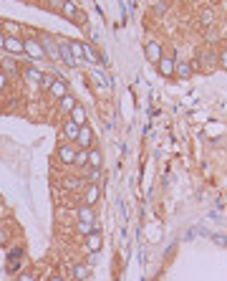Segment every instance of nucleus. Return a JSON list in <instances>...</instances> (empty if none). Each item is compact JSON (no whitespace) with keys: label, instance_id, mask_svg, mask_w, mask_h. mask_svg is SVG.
Instances as JSON below:
<instances>
[{"label":"nucleus","instance_id":"nucleus-1","mask_svg":"<svg viewBox=\"0 0 227 281\" xmlns=\"http://www.w3.org/2000/svg\"><path fill=\"white\" fill-rule=\"evenodd\" d=\"M194 61V71H199V74H212L215 69H220L217 66V56L212 53V51H202L197 58H192Z\"/></svg>","mask_w":227,"mask_h":281},{"label":"nucleus","instance_id":"nucleus-2","mask_svg":"<svg viewBox=\"0 0 227 281\" xmlns=\"http://www.w3.org/2000/svg\"><path fill=\"white\" fill-rule=\"evenodd\" d=\"M76 152H78V149L74 147V142H63V144H58V149H56V157H58L61 165L71 167V165L76 162Z\"/></svg>","mask_w":227,"mask_h":281},{"label":"nucleus","instance_id":"nucleus-3","mask_svg":"<svg viewBox=\"0 0 227 281\" xmlns=\"http://www.w3.org/2000/svg\"><path fill=\"white\" fill-rule=\"evenodd\" d=\"M23 48H26V56H31V58H36V61L48 58V56H45V51H43V46H40V41L33 38V36L23 38Z\"/></svg>","mask_w":227,"mask_h":281},{"label":"nucleus","instance_id":"nucleus-4","mask_svg":"<svg viewBox=\"0 0 227 281\" xmlns=\"http://www.w3.org/2000/svg\"><path fill=\"white\" fill-rule=\"evenodd\" d=\"M156 71H159V76H164V79H174V71H177V58H174V53H172V56L164 53L162 58H159Z\"/></svg>","mask_w":227,"mask_h":281},{"label":"nucleus","instance_id":"nucleus-5","mask_svg":"<svg viewBox=\"0 0 227 281\" xmlns=\"http://www.w3.org/2000/svg\"><path fill=\"white\" fill-rule=\"evenodd\" d=\"M83 248L88 253H99L104 248V238H101V233L99 231H91L88 235H83Z\"/></svg>","mask_w":227,"mask_h":281},{"label":"nucleus","instance_id":"nucleus-6","mask_svg":"<svg viewBox=\"0 0 227 281\" xmlns=\"http://www.w3.org/2000/svg\"><path fill=\"white\" fill-rule=\"evenodd\" d=\"M144 56H147V61H151V63H159V58L164 56V51H162V43L159 41H147L144 43Z\"/></svg>","mask_w":227,"mask_h":281},{"label":"nucleus","instance_id":"nucleus-7","mask_svg":"<svg viewBox=\"0 0 227 281\" xmlns=\"http://www.w3.org/2000/svg\"><path fill=\"white\" fill-rule=\"evenodd\" d=\"M20 76H23V81H26L28 86L38 89V86H40V79H43V71H38L36 66H26V69H20Z\"/></svg>","mask_w":227,"mask_h":281},{"label":"nucleus","instance_id":"nucleus-8","mask_svg":"<svg viewBox=\"0 0 227 281\" xmlns=\"http://www.w3.org/2000/svg\"><path fill=\"white\" fill-rule=\"evenodd\" d=\"M99 198H101V187H99L96 183H88V185L83 187V198H81V203H83V205H96Z\"/></svg>","mask_w":227,"mask_h":281},{"label":"nucleus","instance_id":"nucleus-9","mask_svg":"<svg viewBox=\"0 0 227 281\" xmlns=\"http://www.w3.org/2000/svg\"><path fill=\"white\" fill-rule=\"evenodd\" d=\"M192 74H194V61H192V58H187V61H177V71H174V76H177L179 81H189Z\"/></svg>","mask_w":227,"mask_h":281},{"label":"nucleus","instance_id":"nucleus-10","mask_svg":"<svg viewBox=\"0 0 227 281\" xmlns=\"http://www.w3.org/2000/svg\"><path fill=\"white\" fill-rule=\"evenodd\" d=\"M76 144H78V149H91L94 147V129H91L88 124L81 127V132L76 137Z\"/></svg>","mask_w":227,"mask_h":281},{"label":"nucleus","instance_id":"nucleus-11","mask_svg":"<svg viewBox=\"0 0 227 281\" xmlns=\"http://www.w3.org/2000/svg\"><path fill=\"white\" fill-rule=\"evenodd\" d=\"M78 132H81V124H76L74 119H66V122H63L61 135H63V140H66V142H76Z\"/></svg>","mask_w":227,"mask_h":281},{"label":"nucleus","instance_id":"nucleus-12","mask_svg":"<svg viewBox=\"0 0 227 281\" xmlns=\"http://www.w3.org/2000/svg\"><path fill=\"white\" fill-rule=\"evenodd\" d=\"M76 218H78V223H91V226H96V213H94V205H78ZM96 228H99V226H96Z\"/></svg>","mask_w":227,"mask_h":281},{"label":"nucleus","instance_id":"nucleus-13","mask_svg":"<svg viewBox=\"0 0 227 281\" xmlns=\"http://www.w3.org/2000/svg\"><path fill=\"white\" fill-rule=\"evenodd\" d=\"M10 56H20V53H26V48H23V38L20 36H8L5 38V48Z\"/></svg>","mask_w":227,"mask_h":281},{"label":"nucleus","instance_id":"nucleus-14","mask_svg":"<svg viewBox=\"0 0 227 281\" xmlns=\"http://www.w3.org/2000/svg\"><path fill=\"white\" fill-rule=\"evenodd\" d=\"M58 56L68 63V66H81V61H76V56L71 53V46H68V41H58Z\"/></svg>","mask_w":227,"mask_h":281},{"label":"nucleus","instance_id":"nucleus-15","mask_svg":"<svg viewBox=\"0 0 227 281\" xmlns=\"http://www.w3.org/2000/svg\"><path fill=\"white\" fill-rule=\"evenodd\" d=\"M58 13H61L63 18H68V20H76V18H78V13H81V8L74 3V0H63L61 8H58Z\"/></svg>","mask_w":227,"mask_h":281},{"label":"nucleus","instance_id":"nucleus-16","mask_svg":"<svg viewBox=\"0 0 227 281\" xmlns=\"http://www.w3.org/2000/svg\"><path fill=\"white\" fill-rule=\"evenodd\" d=\"M38 41H40L45 56H48V58H58V41H53L51 36H43V38H38Z\"/></svg>","mask_w":227,"mask_h":281},{"label":"nucleus","instance_id":"nucleus-17","mask_svg":"<svg viewBox=\"0 0 227 281\" xmlns=\"http://www.w3.org/2000/svg\"><path fill=\"white\" fill-rule=\"evenodd\" d=\"M76 104H78V101H76V96H71V94H66V96H63V99L58 101V114L68 119V114L74 112V106H76Z\"/></svg>","mask_w":227,"mask_h":281},{"label":"nucleus","instance_id":"nucleus-18","mask_svg":"<svg viewBox=\"0 0 227 281\" xmlns=\"http://www.w3.org/2000/svg\"><path fill=\"white\" fill-rule=\"evenodd\" d=\"M66 94H68L66 81H63V79H56V81H53V86H51V92H48V96H51L53 101H61Z\"/></svg>","mask_w":227,"mask_h":281},{"label":"nucleus","instance_id":"nucleus-19","mask_svg":"<svg viewBox=\"0 0 227 281\" xmlns=\"http://www.w3.org/2000/svg\"><path fill=\"white\" fill-rule=\"evenodd\" d=\"M0 71H3L8 79H15L18 74H20V69H18V63L13 61V58H5V61H0Z\"/></svg>","mask_w":227,"mask_h":281},{"label":"nucleus","instance_id":"nucleus-20","mask_svg":"<svg viewBox=\"0 0 227 281\" xmlns=\"http://www.w3.org/2000/svg\"><path fill=\"white\" fill-rule=\"evenodd\" d=\"M68 119H74L76 124H81V127H83V124L88 122V114H86V109H83V104H76V106H74V112L68 114Z\"/></svg>","mask_w":227,"mask_h":281},{"label":"nucleus","instance_id":"nucleus-21","mask_svg":"<svg viewBox=\"0 0 227 281\" xmlns=\"http://www.w3.org/2000/svg\"><path fill=\"white\" fill-rule=\"evenodd\" d=\"M197 18H199V23H202L204 28H212V26H215V10H212V8H202Z\"/></svg>","mask_w":227,"mask_h":281},{"label":"nucleus","instance_id":"nucleus-22","mask_svg":"<svg viewBox=\"0 0 227 281\" xmlns=\"http://www.w3.org/2000/svg\"><path fill=\"white\" fill-rule=\"evenodd\" d=\"M101 165H104V155H101V149L91 147V149H88V167H101Z\"/></svg>","mask_w":227,"mask_h":281},{"label":"nucleus","instance_id":"nucleus-23","mask_svg":"<svg viewBox=\"0 0 227 281\" xmlns=\"http://www.w3.org/2000/svg\"><path fill=\"white\" fill-rule=\"evenodd\" d=\"M0 31H3L5 36H20V26L13 23V20H3V28Z\"/></svg>","mask_w":227,"mask_h":281},{"label":"nucleus","instance_id":"nucleus-24","mask_svg":"<svg viewBox=\"0 0 227 281\" xmlns=\"http://www.w3.org/2000/svg\"><path fill=\"white\" fill-rule=\"evenodd\" d=\"M74 279L76 281L88 279V264H74Z\"/></svg>","mask_w":227,"mask_h":281},{"label":"nucleus","instance_id":"nucleus-25","mask_svg":"<svg viewBox=\"0 0 227 281\" xmlns=\"http://www.w3.org/2000/svg\"><path fill=\"white\" fill-rule=\"evenodd\" d=\"M83 58H86V61H91V63H101V56H99L94 48H91L88 43H83Z\"/></svg>","mask_w":227,"mask_h":281},{"label":"nucleus","instance_id":"nucleus-26","mask_svg":"<svg viewBox=\"0 0 227 281\" xmlns=\"http://www.w3.org/2000/svg\"><path fill=\"white\" fill-rule=\"evenodd\" d=\"M68 46H71V53L76 56V61H83V43H78V41H68Z\"/></svg>","mask_w":227,"mask_h":281},{"label":"nucleus","instance_id":"nucleus-27","mask_svg":"<svg viewBox=\"0 0 227 281\" xmlns=\"http://www.w3.org/2000/svg\"><path fill=\"white\" fill-rule=\"evenodd\" d=\"M91 79H94V81L99 84V89H101V92H109V81H106V76H104V74L91 71Z\"/></svg>","mask_w":227,"mask_h":281},{"label":"nucleus","instance_id":"nucleus-28","mask_svg":"<svg viewBox=\"0 0 227 281\" xmlns=\"http://www.w3.org/2000/svg\"><path fill=\"white\" fill-rule=\"evenodd\" d=\"M74 165H76V167H88V149H78Z\"/></svg>","mask_w":227,"mask_h":281},{"label":"nucleus","instance_id":"nucleus-29","mask_svg":"<svg viewBox=\"0 0 227 281\" xmlns=\"http://www.w3.org/2000/svg\"><path fill=\"white\" fill-rule=\"evenodd\" d=\"M53 74H43V79H40V86H38V89L40 92H51V86H53Z\"/></svg>","mask_w":227,"mask_h":281},{"label":"nucleus","instance_id":"nucleus-30","mask_svg":"<svg viewBox=\"0 0 227 281\" xmlns=\"http://www.w3.org/2000/svg\"><path fill=\"white\" fill-rule=\"evenodd\" d=\"M86 178H88V183H101V167H88V172H86Z\"/></svg>","mask_w":227,"mask_h":281},{"label":"nucleus","instance_id":"nucleus-31","mask_svg":"<svg viewBox=\"0 0 227 281\" xmlns=\"http://www.w3.org/2000/svg\"><path fill=\"white\" fill-rule=\"evenodd\" d=\"M76 231L81 233V235H88L91 231H99L96 226H91V223H76Z\"/></svg>","mask_w":227,"mask_h":281},{"label":"nucleus","instance_id":"nucleus-32","mask_svg":"<svg viewBox=\"0 0 227 281\" xmlns=\"http://www.w3.org/2000/svg\"><path fill=\"white\" fill-rule=\"evenodd\" d=\"M217 66H220L222 71H227V48L217 53Z\"/></svg>","mask_w":227,"mask_h":281},{"label":"nucleus","instance_id":"nucleus-33","mask_svg":"<svg viewBox=\"0 0 227 281\" xmlns=\"http://www.w3.org/2000/svg\"><path fill=\"white\" fill-rule=\"evenodd\" d=\"M0 243H3V246L10 243V231H8L5 226H0Z\"/></svg>","mask_w":227,"mask_h":281},{"label":"nucleus","instance_id":"nucleus-34","mask_svg":"<svg viewBox=\"0 0 227 281\" xmlns=\"http://www.w3.org/2000/svg\"><path fill=\"white\" fill-rule=\"evenodd\" d=\"M63 187L66 190H76V187H81V180H63Z\"/></svg>","mask_w":227,"mask_h":281},{"label":"nucleus","instance_id":"nucleus-35","mask_svg":"<svg viewBox=\"0 0 227 281\" xmlns=\"http://www.w3.org/2000/svg\"><path fill=\"white\" fill-rule=\"evenodd\" d=\"M5 89H8V76H5L3 71H0V94H3Z\"/></svg>","mask_w":227,"mask_h":281},{"label":"nucleus","instance_id":"nucleus-36","mask_svg":"<svg viewBox=\"0 0 227 281\" xmlns=\"http://www.w3.org/2000/svg\"><path fill=\"white\" fill-rule=\"evenodd\" d=\"M18 281H38L36 274H18Z\"/></svg>","mask_w":227,"mask_h":281},{"label":"nucleus","instance_id":"nucleus-37","mask_svg":"<svg viewBox=\"0 0 227 281\" xmlns=\"http://www.w3.org/2000/svg\"><path fill=\"white\" fill-rule=\"evenodd\" d=\"M5 38H8V36H5L3 31H0V51H3V48H5Z\"/></svg>","mask_w":227,"mask_h":281},{"label":"nucleus","instance_id":"nucleus-38","mask_svg":"<svg viewBox=\"0 0 227 281\" xmlns=\"http://www.w3.org/2000/svg\"><path fill=\"white\" fill-rule=\"evenodd\" d=\"M164 8H167V5H164V3H159V5H156V8H154V10H156V15H162V13H164Z\"/></svg>","mask_w":227,"mask_h":281},{"label":"nucleus","instance_id":"nucleus-39","mask_svg":"<svg viewBox=\"0 0 227 281\" xmlns=\"http://www.w3.org/2000/svg\"><path fill=\"white\" fill-rule=\"evenodd\" d=\"M5 213H8V208H5V205H0V218H3Z\"/></svg>","mask_w":227,"mask_h":281},{"label":"nucleus","instance_id":"nucleus-40","mask_svg":"<svg viewBox=\"0 0 227 281\" xmlns=\"http://www.w3.org/2000/svg\"><path fill=\"white\" fill-rule=\"evenodd\" d=\"M48 281H66V279H61V276H51Z\"/></svg>","mask_w":227,"mask_h":281},{"label":"nucleus","instance_id":"nucleus-41","mask_svg":"<svg viewBox=\"0 0 227 281\" xmlns=\"http://www.w3.org/2000/svg\"><path fill=\"white\" fill-rule=\"evenodd\" d=\"M74 281H76V279H74Z\"/></svg>","mask_w":227,"mask_h":281}]
</instances>
